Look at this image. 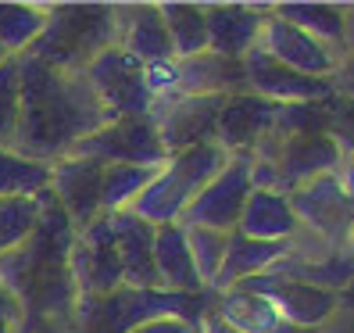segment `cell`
<instances>
[{"instance_id":"41","label":"cell","mask_w":354,"mask_h":333,"mask_svg":"<svg viewBox=\"0 0 354 333\" xmlns=\"http://www.w3.org/2000/svg\"><path fill=\"white\" fill-rule=\"evenodd\" d=\"M197 333H201V330H197Z\"/></svg>"},{"instance_id":"12","label":"cell","mask_w":354,"mask_h":333,"mask_svg":"<svg viewBox=\"0 0 354 333\" xmlns=\"http://www.w3.org/2000/svg\"><path fill=\"white\" fill-rule=\"evenodd\" d=\"M236 287L265 298L276 308L279 319L294 323V326H311V330H319L340 305V294H333V290L290 280V276H279V273H261V276H251V280H243Z\"/></svg>"},{"instance_id":"6","label":"cell","mask_w":354,"mask_h":333,"mask_svg":"<svg viewBox=\"0 0 354 333\" xmlns=\"http://www.w3.org/2000/svg\"><path fill=\"white\" fill-rule=\"evenodd\" d=\"M82 79H86V87L93 90L97 104L108 111L111 122L151 115V108H154L147 72H143L140 61L133 54H126L122 47H108L104 54H97L90 61V69L82 72Z\"/></svg>"},{"instance_id":"33","label":"cell","mask_w":354,"mask_h":333,"mask_svg":"<svg viewBox=\"0 0 354 333\" xmlns=\"http://www.w3.org/2000/svg\"><path fill=\"white\" fill-rule=\"evenodd\" d=\"M329 82H333V93H337V97L354 100V51H347L337 61V72L329 75Z\"/></svg>"},{"instance_id":"30","label":"cell","mask_w":354,"mask_h":333,"mask_svg":"<svg viewBox=\"0 0 354 333\" xmlns=\"http://www.w3.org/2000/svg\"><path fill=\"white\" fill-rule=\"evenodd\" d=\"M183 233H186V247H190V258H194L201 283L212 290V283L218 276V265H222V255H225V237L229 233L204 230V226H183Z\"/></svg>"},{"instance_id":"22","label":"cell","mask_w":354,"mask_h":333,"mask_svg":"<svg viewBox=\"0 0 354 333\" xmlns=\"http://www.w3.org/2000/svg\"><path fill=\"white\" fill-rule=\"evenodd\" d=\"M154 273H158V287L172 290V294H201V290H207L194 269L186 233L179 222L154 226Z\"/></svg>"},{"instance_id":"35","label":"cell","mask_w":354,"mask_h":333,"mask_svg":"<svg viewBox=\"0 0 354 333\" xmlns=\"http://www.w3.org/2000/svg\"><path fill=\"white\" fill-rule=\"evenodd\" d=\"M129 333H197V326L190 323H183V319H172V316H165V319H151V323H143Z\"/></svg>"},{"instance_id":"36","label":"cell","mask_w":354,"mask_h":333,"mask_svg":"<svg viewBox=\"0 0 354 333\" xmlns=\"http://www.w3.org/2000/svg\"><path fill=\"white\" fill-rule=\"evenodd\" d=\"M197 330H201V333H240V330H233V326H225V323L215 316V308H207V312H204V319H201Z\"/></svg>"},{"instance_id":"2","label":"cell","mask_w":354,"mask_h":333,"mask_svg":"<svg viewBox=\"0 0 354 333\" xmlns=\"http://www.w3.org/2000/svg\"><path fill=\"white\" fill-rule=\"evenodd\" d=\"M18 82H22V100H18L11 154L26 161L50 169L61 158H68L82 136L111 122L82 75L54 72L44 61L18 54Z\"/></svg>"},{"instance_id":"13","label":"cell","mask_w":354,"mask_h":333,"mask_svg":"<svg viewBox=\"0 0 354 333\" xmlns=\"http://www.w3.org/2000/svg\"><path fill=\"white\" fill-rule=\"evenodd\" d=\"M243 79H247V93L265 97L272 104H319L337 97L333 93V82L329 79H311L301 75L294 69L279 65L276 57H268L265 51H247L243 57Z\"/></svg>"},{"instance_id":"9","label":"cell","mask_w":354,"mask_h":333,"mask_svg":"<svg viewBox=\"0 0 354 333\" xmlns=\"http://www.w3.org/2000/svg\"><path fill=\"white\" fill-rule=\"evenodd\" d=\"M290 208H294V215L301 222V230L315 233L329 251L344 255L347 247V233L354 226V208L347 201V194L340 190V179L337 176H319L304 186H297L294 194L286 197Z\"/></svg>"},{"instance_id":"24","label":"cell","mask_w":354,"mask_h":333,"mask_svg":"<svg viewBox=\"0 0 354 333\" xmlns=\"http://www.w3.org/2000/svg\"><path fill=\"white\" fill-rule=\"evenodd\" d=\"M268 15L315 36L322 47L333 51L337 61L347 54V8L344 4H272Z\"/></svg>"},{"instance_id":"34","label":"cell","mask_w":354,"mask_h":333,"mask_svg":"<svg viewBox=\"0 0 354 333\" xmlns=\"http://www.w3.org/2000/svg\"><path fill=\"white\" fill-rule=\"evenodd\" d=\"M18 326H22V308H18V301L0 287V333H15Z\"/></svg>"},{"instance_id":"31","label":"cell","mask_w":354,"mask_h":333,"mask_svg":"<svg viewBox=\"0 0 354 333\" xmlns=\"http://www.w3.org/2000/svg\"><path fill=\"white\" fill-rule=\"evenodd\" d=\"M18 100H22L18 57H8L0 65V151H11V140L18 129Z\"/></svg>"},{"instance_id":"29","label":"cell","mask_w":354,"mask_h":333,"mask_svg":"<svg viewBox=\"0 0 354 333\" xmlns=\"http://www.w3.org/2000/svg\"><path fill=\"white\" fill-rule=\"evenodd\" d=\"M39 219V201L36 197H0V255L15 251Z\"/></svg>"},{"instance_id":"1","label":"cell","mask_w":354,"mask_h":333,"mask_svg":"<svg viewBox=\"0 0 354 333\" xmlns=\"http://www.w3.org/2000/svg\"><path fill=\"white\" fill-rule=\"evenodd\" d=\"M39 219L36 230L0 255V287L22 308V326L47 333H75V283L68 269V251L75 226L57 204L50 186L36 194Z\"/></svg>"},{"instance_id":"16","label":"cell","mask_w":354,"mask_h":333,"mask_svg":"<svg viewBox=\"0 0 354 333\" xmlns=\"http://www.w3.org/2000/svg\"><path fill=\"white\" fill-rule=\"evenodd\" d=\"M236 93H247L243 61L222 57L215 51L172 61V97H236Z\"/></svg>"},{"instance_id":"32","label":"cell","mask_w":354,"mask_h":333,"mask_svg":"<svg viewBox=\"0 0 354 333\" xmlns=\"http://www.w3.org/2000/svg\"><path fill=\"white\" fill-rule=\"evenodd\" d=\"M322 111H326V136L337 143L344 158H354V100L329 97L322 100Z\"/></svg>"},{"instance_id":"14","label":"cell","mask_w":354,"mask_h":333,"mask_svg":"<svg viewBox=\"0 0 354 333\" xmlns=\"http://www.w3.org/2000/svg\"><path fill=\"white\" fill-rule=\"evenodd\" d=\"M254 47L265 51L268 57H276L279 65L294 69L301 75H311V79H329L333 72H337V57H333L329 47H322L315 36L301 33L297 26L283 22V18H276V15H265Z\"/></svg>"},{"instance_id":"15","label":"cell","mask_w":354,"mask_h":333,"mask_svg":"<svg viewBox=\"0 0 354 333\" xmlns=\"http://www.w3.org/2000/svg\"><path fill=\"white\" fill-rule=\"evenodd\" d=\"M104 161L93 158H61L57 165H50V194L57 197V204L65 208L68 222L75 230H82L86 222L100 219V183H104Z\"/></svg>"},{"instance_id":"25","label":"cell","mask_w":354,"mask_h":333,"mask_svg":"<svg viewBox=\"0 0 354 333\" xmlns=\"http://www.w3.org/2000/svg\"><path fill=\"white\" fill-rule=\"evenodd\" d=\"M215 316L225 323V326H233L240 333H268L279 316H276V308L268 305L265 298L251 294V290H243V287H229L222 290V294H215Z\"/></svg>"},{"instance_id":"39","label":"cell","mask_w":354,"mask_h":333,"mask_svg":"<svg viewBox=\"0 0 354 333\" xmlns=\"http://www.w3.org/2000/svg\"><path fill=\"white\" fill-rule=\"evenodd\" d=\"M347 290H354V287H347Z\"/></svg>"},{"instance_id":"40","label":"cell","mask_w":354,"mask_h":333,"mask_svg":"<svg viewBox=\"0 0 354 333\" xmlns=\"http://www.w3.org/2000/svg\"><path fill=\"white\" fill-rule=\"evenodd\" d=\"M351 287H354V283H351Z\"/></svg>"},{"instance_id":"19","label":"cell","mask_w":354,"mask_h":333,"mask_svg":"<svg viewBox=\"0 0 354 333\" xmlns=\"http://www.w3.org/2000/svg\"><path fill=\"white\" fill-rule=\"evenodd\" d=\"M115 47L133 54L140 65L172 61V44L158 4H115Z\"/></svg>"},{"instance_id":"27","label":"cell","mask_w":354,"mask_h":333,"mask_svg":"<svg viewBox=\"0 0 354 333\" xmlns=\"http://www.w3.org/2000/svg\"><path fill=\"white\" fill-rule=\"evenodd\" d=\"M158 169H143V165H108L100 183V215L126 212V208L143 194V186L154 179Z\"/></svg>"},{"instance_id":"21","label":"cell","mask_w":354,"mask_h":333,"mask_svg":"<svg viewBox=\"0 0 354 333\" xmlns=\"http://www.w3.org/2000/svg\"><path fill=\"white\" fill-rule=\"evenodd\" d=\"M286 255H290V240H251V237L233 230L225 237V255H222V265H218V276H215L212 290L222 294V290L236 287L243 280L261 276L272 265H279Z\"/></svg>"},{"instance_id":"18","label":"cell","mask_w":354,"mask_h":333,"mask_svg":"<svg viewBox=\"0 0 354 333\" xmlns=\"http://www.w3.org/2000/svg\"><path fill=\"white\" fill-rule=\"evenodd\" d=\"M111 237H115V251L122 262V283L136 287V290H154L158 273H154V226L143 222L140 215L126 212H111L108 215Z\"/></svg>"},{"instance_id":"38","label":"cell","mask_w":354,"mask_h":333,"mask_svg":"<svg viewBox=\"0 0 354 333\" xmlns=\"http://www.w3.org/2000/svg\"><path fill=\"white\" fill-rule=\"evenodd\" d=\"M8 57H11V54H8L4 47H0V65H4V61H8Z\"/></svg>"},{"instance_id":"10","label":"cell","mask_w":354,"mask_h":333,"mask_svg":"<svg viewBox=\"0 0 354 333\" xmlns=\"http://www.w3.org/2000/svg\"><path fill=\"white\" fill-rule=\"evenodd\" d=\"M68 269H72V283H75L79 298H100V294H111V290L122 287V262L115 251L108 215H100V219L86 222L82 230H75L72 251H68Z\"/></svg>"},{"instance_id":"37","label":"cell","mask_w":354,"mask_h":333,"mask_svg":"<svg viewBox=\"0 0 354 333\" xmlns=\"http://www.w3.org/2000/svg\"><path fill=\"white\" fill-rule=\"evenodd\" d=\"M268 333H319V330H311V326H294V323H286V319H279Z\"/></svg>"},{"instance_id":"4","label":"cell","mask_w":354,"mask_h":333,"mask_svg":"<svg viewBox=\"0 0 354 333\" xmlns=\"http://www.w3.org/2000/svg\"><path fill=\"white\" fill-rule=\"evenodd\" d=\"M225 161H229V154L218 147V143H201V147H194V151L172 154L154 172V179L143 186V194L129 204V212L140 215L143 222H151V226L179 222L186 204L222 172Z\"/></svg>"},{"instance_id":"23","label":"cell","mask_w":354,"mask_h":333,"mask_svg":"<svg viewBox=\"0 0 354 333\" xmlns=\"http://www.w3.org/2000/svg\"><path fill=\"white\" fill-rule=\"evenodd\" d=\"M236 233L251 240H294L301 233V222L283 194L251 190V197L243 204V215L236 222Z\"/></svg>"},{"instance_id":"3","label":"cell","mask_w":354,"mask_h":333,"mask_svg":"<svg viewBox=\"0 0 354 333\" xmlns=\"http://www.w3.org/2000/svg\"><path fill=\"white\" fill-rule=\"evenodd\" d=\"M108 47H115V4H50L26 54L54 72L82 75Z\"/></svg>"},{"instance_id":"17","label":"cell","mask_w":354,"mask_h":333,"mask_svg":"<svg viewBox=\"0 0 354 333\" xmlns=\"http://www.w3.org/2000/svg\"><path fill=\"white\" fill-rule=\"evenodd\" d=\"M279 104L254 97V93H236L225 97L222 111H218V126H215V143L225 154H251L258 147V140L268 136L276 122Z\"/></svg>"},{"instance_id":"20","label":"cell","mask_w":354,"mask_h":333,"mask_svg":"<svg viewBox=\"0 0 354 333\" xmlns=\"http://www.w3.org/2000/svg\"><path fill=\"white\" fill-rule=\"evenodd\" d=\"M265 15L268 8H251V4H204L207 51L240 61L247 51H254Z\"/></svg>"},{"instance_id":"28","label":"cell","mask_w":354,"mask_h":333,"mask_svg":"<svg viewBox=\"0 0 354 333\" xmlns=\"http://www.w3.org/2000/svg\"><path fill=\"white\" fill-rule=\"evenodd\" d=\"M39 29H44V8L39 4H0V47L11 57L26 54Z\"/></svg>"},{"instance_id":"5","label":"cell","mask_w":354,"mask_h":333,"mask_svg":"<svg viewBox=\"0 0 354 333\" xmlns=\"http://www.w3.org/2000/svg\"><path fill=\"white\" fill-rule=\"evenodd\" d=\"M254 161H265L276 176V194L290 197L297 186L337 172V165L344 161L340 147L326 133H301V136H261L258 147L251 151Z\"/></svg>"},{"instance_id":"7","label":"cell","mask_w":354,"mask_h":333,"mask_svg":"<svg viewBox=\"0 0 354 333\" xmlns=\"http://www.w3.org/2000/svg\"><path fill=\"white\" fill-rule=\"evenodd\" d=\"M68 154L93 158V161H104V165H143V169H161V165L169 161L151 115L108 122V126H100L97 133L82 136Z\"/></svg>"},{"instance_id":"8","label":"cell","mask_w":354,"mask_h":333,"mask_svg":"<svg viewBox=\"0 0 354 333\" xmlns=\"http://www.w3.org/2000/svg\"><path fill=\"white\" fill-rule=\"evenodd\" d=\"M251 154H229L222 172L186 204L179 226H204V230L233 233L243 215V204L251 197Z\"/></svg>"},{"instance_id":"11","label":"cell","mask_w":354,"mask_h":333,"mask_svg":"<svg viewBox=\"0 0 354 333\" xmlns=\"http://www.w3.org/2000/svg\"><path fill=\"white\" fill-rule=\"evenodd\" d=\"M225 97H169L154 100L151 122L158 129V140L165 154H183L201 143H215V126Z\"/></svg>"},{"instance_id":"26","label":"cell","mask_w":354,"mask_h":333,"mask_svg":"<svg viewBox=\"0 0 354 333\" xmlns=\"http://www.w3.org/2000/svg\"><path fill=\"white\" fill-rule=\"evenodd\" d=\"M165 33L172 44V57H194L207 51V18L204 4H158Z\"/></svg>"}]
</instances>
